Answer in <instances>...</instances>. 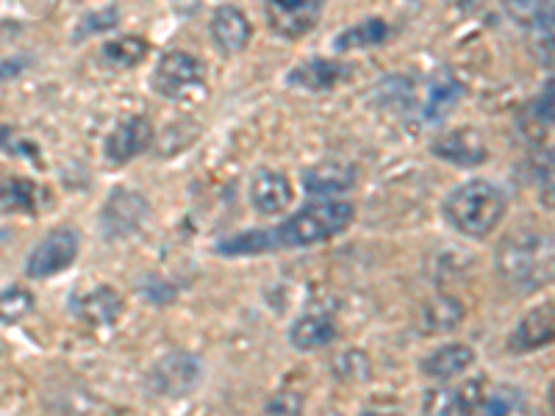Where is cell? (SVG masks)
<instances>
[{
	"mask_svg": "<svg viewBox=\"0 0 555 416\" xmlns=\"http://www.w3.org/2000/svg\"><path fill=\"white\" fill-rule=\"evenodd\" d=\"M497 275L519 292L542 289L553 278V239L550 233L519 228L506 233L494 250Z\"/></svg>",
	"mask_w": 555,
	"mask_h": 416,
	"instance_id": "cell-1",
	"label": "cell"
},
{
	"mask_svg": "<svg viewBox=\"0 0 555 416\" xmlns=\"http://www.w3.org/2000/svg\"><path fill=\"white\" fill-rule=\"evenodd\" d=\"M356 220V208L347 200H320L309 203L284 220L278 228H270L272 247L289 250V247H311L331 242L339 233H345Z\"/></svg>",
	"mask_w": 555,
	"mask_h": 416,
	"instance_id": "cell-2",
	"label": "cell"
},
{
	"mask_svg": "<svg viewBox=\"0 0 555 416\" xmlns=\"http://www.w3.org/2000/svg\"><path fill=\"white\" fill-rule=\"evenodd\" d=\"M444 217L469 239H486L506 217L508 200L500 186L489 181H467L444 200Z\"/></svg>",
	"mask_w": 555,
	"mask_h": 416,
	"instance_id": "cell-3",
	"label": "cell"
},
{
	"mask_svg": "<svg viewBox=\"0 0 555 416\" xmlns=\"http://www.w3.org/2000/svg\"><path fill=\"white\" fill-rule=\"evenodd\" d=\"M203 81H206V67L198 56L186 50L164 53L153 70V89L167 100H189V95L203 89Z\"/></svg>",
	"mask_w": 555,
	"mask_h": 416,
	"instance_id": "cell-4",
	"label": "cell"
},
{
	"mask_svg": "<svg viewBox=\"0 0 555 416\" xmlns=\"http://www.w3.org/2000/svg\"><path fill=\"white\" fill-rule=\"evenodd\" d=\"M203 378V367H200L198 355L186 353V350H173L164 358H159L148 372V389L156 397H167V400H175V397H184L189 394Z\"/></svg>",
	"mask_w": 555,
	"mask_h": 416,
	"instance_id": "cell-5",
	"label": "cell"
},
{
	"mask_svg": "<svg viewBox=\"0 0 555 416\" xmlns=\"http://www.w3.org/2000/svg\"><path fill=\"white\" fill-rule=\"evenodd\" d=\"M78 253H81V236H78L73 228H56V231H50L48 236L28 253L25 272H28V278L45 281V278H53V275H59V272L70 270L75 264V258H78Z\"/></svg>",
	"mask_w": 555,
	"mask_h": 416,
	"instance_id": "cell-6",
	"label": "cell"
},
{
	"mask_svg": "<svg viewBox=\"0 0 555 416\" xmlns=\"http://www.w3.org/2000/svg\"><path fill=\"white\" fill-rule=\"evenodd\" d=\"M150 206L145 197L134 189L117 186L106 200V206L100 211V228L111 242H123L142 231V225L148 220Z\"/></svg>",
	"mask_w": 555,
	"mask_h": 416,
	"instance_id": "cell-7",
	"label": "cell"
},
{
	"mask_svg": "<svg viewBox=\"0 0 555 416\" xmlns=\"http://www.w3.org/2000/svg\"><path fill=\"white\" fill-rule=\"evenodd\" d=\"M325 0H264L270 28L284 39H303L320 23Z\"/></svg>",
	"mask_w": 555,
	"mask_h": 416,
	"instance_id": "cell-8",
	"label": "cell"
},
{
	"mask_svg": "<svg viewBox=\"0 0 555 416\" xmlns=\"http://www.w3.org/2000/svg\"><path fill=\"white\" fill-rule=\"evenodd\" d=\"M125 300L109 283L92 286L87 292H75L70 297V314L89 328H111L123 317Z\"/></svg>",
	"mask_w": 555,
	"mask_h": 416,
	"instance_id": "cell-9",
	"label": "cell"
},
{
	"mask_svg": "<svg viewBox=\"0 0 555 416\" xmlns=\"http://www.w3.org/2000/svg\"><path fill=\"white\" fill-rule=\"evenodd\" d=\"M150 145H153V125H150L145 114H134V117L123 120V123L106 136L103 156H106L109 164L120 167V164H128L136 156H142Z\"/></svg>",
	"mask_w": 555,
	"mask_h": 416,
	"instance_id": "cell-10",
	"label": "cell"
},
{
	"mask_svg": "<svg viewBox=\"0 0 555 416\" xmlns=\"http://www.w3.org/2000/svg\"><path fill=\"white\" fill-rule=\"evenodd\" d=\"M555 336V311L553 303L531 308L525 317L519 319L517 328L508 333V350L514 355L536 353L547 344H553Z\"/></svg>",
	"mask_w": 555,
	"mask_h": 416,
	"instance_id": "cell-11",
	"label": "cell"
},
{
	"mask_svg": "<svg viewBox=\"0 0 555 416\" xmlns=\"http://www.w3.org/2000/svg\"><path fill=\"white\" fill-rule=\"evenodd\" d=\"M253 37V25L247 20V14L234 6V3H222L211 14V39L220 53L225 56H234L250 45Z\"/></svg>",
	"mask_w": 555,
	"mask_h": 416,
	"instance_id": "cell-12",
	"label": "cell"
},
{
	"mask_svg": "<svg viewBox=\"0 0 555 416\" xmlns=\"http://www.w3.org/2000/svg\"><path fill=\"white\" fill-rule=\"evenodd\" d=\"M292 200H295V189L284 172L259 170L250 178V206L261 217L281 214L284 208L292 206Z\"/></svg>",
	"mask_w": 555,
	"mask_h": 416,
	"instance_id": "cell-13",
	"label": "cell"
},
{
	"mask_svg": "<svg viewBox=\"0 0 555 416\" xmlns=\"http://www.w3.org/2000/svg\"><path fill=\"white\" fill-rule=\"evenodd\" d=\"M431 153L436 159L450 161L456 167H481L483 161L489 159L486 142L475 128H458V131L439 136L431 145Z\"/></svg>",
	"mask_w": 555,
	"mask_h": 416,
	"instance_id": "cell-14",
	"label": "cell"
},
{
	"mask_svg": "<svg viewBox=\"0 0 555 416\" xmlns=\"http://www.w3.org/2000/svg\"><path fill=\"white\" fill-rule=\"evenodd\" d=\"M353 73V67L336 59H309V62L297 64L286 75V84L297 89H309V92H331L333 86L345 84Z\"/></svg>",
	"mask_w": 555,
	"mask_h": 416,
	"instance_id": "cell-15",
	"label": "cell"
},
{
	"mask_svg": "<svg viewBox=\"0 0 555 416\" xmlns=\"http://www.w3.org/2000/svg\"><path fill=\"white\" fill-rule=\"evenodd\" d=\"M303 186L309 195L333 200L336 195H345L356 186V170L342 161H320L303 170Z\"/></svg>",
	"mask_w": 555,
	"mask_h": 416,
	"instance_id": "cell-16",
	"label": "cell"
},
{
	"mask_svg": "<svg viewBox=\"0 0 555 416\" xmlns=\"http://www.w3.org/2000/svg\"><path fill=\"white\" fill-rule=\"evenodd\" d=\"M467 311L461 306V300L453 294H433L420 306L417 314V328L425 336H442V333L456 331L464 322Z\"/></svg>",
	"mask_w": 555,
	"mask_h": 416,
	"instance_id": "cell-17",
	"label": "cell"
},
{
	"mask_svg": "<svg viewBox=\"0 0 555 416\" xmlns=\"http://www.w3.org/2000/svg\"><path fill=\"white\" fill-rule=\"evenodd\" d=\"M336 336H339L336 322L328 314H320V311L303 314L289 328V344L300 353H317L322 347H328Z\"/></svg>",
	"mask_w": 555,
	"mask_h": 416,
	"instance_id": "cell-18",
	"label": "cell"
},
{
	"mask_svg": "<svg viewBox=\"0 0 555 416\" xmlns=\"http://www.w3.org/2000/svg\"><path fill=\"white\" fill-rule=\"evenodd\" d=\"M475 364V350L469 344H444L436 347L431 355L422 358V375L431 380H453L464 375L469 367Z\"/></svg>",
	"mask_w": 555,
	"mask_h": 416,
	"instance_id": "cell-19",
	"label": "cell"
},
{
	"mask_svg": "<svg viewBox=\"0 0 555 416\" xmlns=\"http://www.w3.org/2000/svg\"><path fill=\"white\" fill-rule=\"evenodd\" d=\"M458 100H461V84L447 70L436 73L428 84L425 100H422V120L428 125L442 123L450 117V111L456 109Z\"/></svg>",
	"mask_w": 555,
	"mask_h": 416,
	"instance_id": "cell-20",
	"label": "cell"
},
{
	"mask_svg": "<svg viewBox=\"0 0 555 416\" xmlns=\"http://www.w3.org/2000/svg\"><path fill=\"white\" fill-rule=\"evenodd\" d=\"M217 253L225 258H245V256H267L275 253L272 247L270 228H250V231L236 233L217 242Z\"/></svg>",
	"mask_w": 555,
	"mask_h": 416,
	"instance_id": "cell-21",
	"label": "cell"
},
{
	"mask_svg": "<svg viewBox=\"0 0 555 416\" xmlns=\"http://www.w3.org/2000/svg\"><path fill=\"white\" fill-rule=\"evenodd\" d=\"M506 14L525 31H544L553 28V3L550 0H503Z\"/></svg>",
	"mask_w": 555,
	"mask_h": 416,
	"instance_id": "cell-22",
	"label": "cell"
},
{
	"mask_svg": "<svg viewBox=\"0 0 555 416\" xmlns=\"http://www.w3.org/2000/svg\"><path fill=\"white\" fill-rule=\"evenodd\" d=\"M389 39V25L378 20V17H370L364 23L347 28L345 34L333 39V48L339 50H361V48H375V45H383Z\"/></svg>",
	"mask_w": 555,
	"mask_h": 416,
	"instance_id": "cell-23",
	"label": "cell"
},
{
	"mask_svg": "<svg viewBox=\"0 0 555 416\" xmlns=\"http://www.w3.org/2000/svg\"><path fill=\"white\" fill-rule=\"evenodd\" d=\"M145 56H148V42L139 37H117L103 45V62L114 70H131L145 62Z\"/></svg>",
	"mask_w": 555,
	"mask_h": 416,
	"instance_id": "cell-24",
	"label": "cell"
},
{
	"mask_svg": "<svg viewBox=\"0 0 555 416\" xmlns=\"http://www.w3.org/2000/svg\"><path fill=\"white\" fill-rule=\"evenodd\" d=\"M37 306L34 294L23 289V286H9L0 289V325H17L23 322Z\"/></svg>",
	"mask_w": 555,
	"mask_h": 416,
	"instance_id": "cell-25",
	"label": "cell"
},
{
	"mask_svg": "<svg viewBox=\"0 0 555 416\" xmlns=\"http://www.w3.org/2000/svg\"><path fill=\"white\" fill-rule=\"evenodd\" d=\"M333 375L342 383H364L370 378V358L361 350H345L333 358Z\"/></svg>",
	"mask_w": 555,
	"mask_h": 416,
	"instance_id": "cell-26",
	"label": "cell"
},
{
	"mask_svg": "<svg viewBox=\"0 0 555 416\" xmlns=\"http://www.w3.org/2000/svg\"><path fill=\"white\" fill-rule=\"evenodd\" d=\"M453 394H456V416H478L486 400V378H469L467 383L453 389Z\"/></svg>",
	"mask_w": 555,
	"mask_h": 416,
	"instance_id": "cell-27",
	"label": "cell"
},
{
	"mask_svg": "<svg viewBox=\"0 0 555 416\" xmlns=\"http://www.w3.org/2000/svg\"><path fill=\"white\" fill-rule=\"evenodd\" d=\"M525 405V397L514 386H503L500 392L486 394L481 405V414L486 416H517Z\"/></svg>",
	"mask_w": 555,
	"mask_h": 416,
	"instance_id": "cell-28",
	"label": "cell"
},
{
	"mask_svg": "<svg viewBox=\"0 0 555 416\" xmlns=\"http://www.w3.org/2000/svg\"><path fill=\"white\" fill-rule=\"evenodd\" d=\"M420 416H456V394L447 386H431L422 397Z\"/></svg>",
	"mask_w": 555,
	"mask_h": 416,
	"instance_id": "cell-29",
	"label": "cell"
},
{
	"mask_svg": "<svg viewBox=\"0 0 555 416\" xmlns=\"http://www.w3.org/2000/svg\"><path fill=\"white\" fill-rule=\"evenodd\" d=\"M303 405H306L303 394L295 389H281L264 403L261 416H303Z\"/></svg>",
	"mask_w": 555,
	"mask_h": 416,
	"instance_id": "cell-30",
	"label": "cell"
},
{
	"mask_svg": "<svg viewBox=\"0 0 555 416\" xmlns=\"http://www.w3.org/2000/svg\"><path fill=\"white\" fill-rule=\"evenodd\" d=\"M117 25V12H114V6L109 9H103V12H92L84 17V23L78 28V34L75 39H84V37H92V34H98V31H106V28H114Z\"/></svg>",
	"mask_w": 555,
	"mask_h": 416,
	"instance_id": "cell-31",
	"label": "cell"
},
{
	"mask_svg": "<svg viewBox=\"0 0 555 416\" xmlns=\"http://www.w3.org/2000/svg\"><path fill=\"white\" fill-rule=\"evenodd\" d=\"M3 200H9L12 206H23L25 211H34V186L25 181H9L3 189Z\"/></svg>",
	"mask_w": 555,
	"mask_h": 416,
	"instance_id": "cell-32",
	"label": "cell"
},
{
	"mask_svg": "<svg viewBox=\"0 0 555 416\" xmlns=\"http://www.w3.org/2000/svg\"><path fill=\"white\" fill-rule=\"evenodd\" d=\"M361 416H400L397 411H378V408H367Z\"/></svg>",
	"mask_w": 555,
	"mask_h": 416,
	"instance_id": "cell-33",
	"label": "cell"
},
{
	"mask_svg": "<svg viewBox=\"0 0 555 416\" xmlns=\"http://www.w3.org/2000/svg\"><path fill=\"white\" fill-rule=\"evenodd\" d=\"M453 3H456V6H461V9H469V6H472L475 0H453Z\"/></svg>",
	"mask_w": 555,
	"mask_h": 416,
	"instance_id": "cell-34",
	"label": "cell"
}]
</instances>
